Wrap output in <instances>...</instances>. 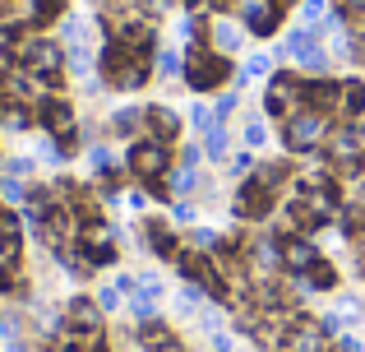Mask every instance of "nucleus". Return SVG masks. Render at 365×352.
Wrapping results in <instances>:
<instances>
[{
    "instance_id": "obj_1",
    "label": "nucleus",
    "mask_w": 365,
    "mask_h": 352,
    "mask_svg": "<svg viewBox=\"0 0 365 352\" xmlns=\"http://www.w3.org/2000/svg\"><path fill=\"white\" fill-rule=\"evenodd\" d=\"M9 61H14V70H28V74H37V79H42L51 93L65 84V51L51 42V37L24 33L14 46H9Z\"/></svg>"
},
{
    "instance_id": "obj_2",
    "label": "nucleus",
    "mask_w": 365,
    "mask_h": 352,
    "mask_svg": "<svg viewBox=\"0 0 365 352\" xmlns=\"http://www.w3.org/2000/svg\"><path fill=\"white\" fill-rule=\"evenodd\" d=\"M98 70H102V79H107L111 89L134 93V89H143V84H148V74H153V56H148V51H130V46H120L116 37H111V42L102 46Z\"/></svg>"
},
{
    "instance_id": "obj_3",
    "label": "nucleus",
    "mask_w": 365,
    "mask_h": 352,
    "mask_svg": "<svg viewBox=\"0 0 365 352\" xmlns=\"http://www.w3.org/2000/svg\"><path fill=\"white\" fill-rule=\"evenodd\" d=\"M125 172H130L139 186H148L153 195H167V172H171V144H158V139H134L130 154H125Z\"/></svg>"
},
{
    "instance_id": "obj_4",
    "label": "nucleus",
    "mask_w": 365,
    "mask_h": 352,
    "mask_svg": "<svg viewBox=\"0 0 365 352\" xmlns=\"http://www.w3.org/2000/svg\"><path fill=\"white\" fill-rule=\"evenodd\" d=\"M227 74H232V61H227L222 51H213L208 42H190L185 51V84L195 93H213L227 84Z\"/></svg>"
},
{
    "instance_id": "obj_5",
    "label": "nucleus",
    "mask_w": 365,
    "mask_h": 352,
    "mask_svg": "<svg viewBox=\"0 0 365 352\" xmlns=\"http://www.w3.org/2000/svg\"><path fill=\"white\" fill-rule=\"evenodd\" d=\"M329 121L333 116H319V111H310V107L292 111V116L282 121V144L292 149V154H319L324 139H329V130H333Z\"/></svg>"
},
{
    "instance_id": "obj_6",
    "label": "nucleus",
    "mask_w": 365,
    "mask_h": 352,
    "mask_svg": "<svg viewBox=\"0 0 365 352\" xmlns=\"http://www.w3.org/2000/svg\"><path fill=\"white\" fill-rule=\"evenodd\" d=\"M273 208H277V190L264 186L259 176H245L241 190H236V199H232V213L241 218V223H264Z\"/></svg>"
},
{
    "instance_id": "obj_7",
    "label": "nucleus",
    "mask_w": 365,
    "mask_h": 352,
    "mask_svg": "<svg viewBox=\"0 0 365 352\" xmlns=\"http://www.w3.org/2000/svg\"><path fill=\"white\" fill-rule=\"evenodd\" d=\"M301 89H305V79H301V74H292V70L268 74L264 111H268V116H277V121H287L292 111H301Z\"/></svg>"
},
{
    "instance_id": "obj_8",
    "label": "nucleus",
    "mask_w": 365,
    "mask_h": 352,
    "mask_svg": "<svg viewBox=\"0 0 365 352\" xmlns=\"http://www.w3.org/2000/svg\"><path fill=\"white\" fill-rule=\"evenodd\" d=\"M116 227L107 223V218H98V223H83L79 227V251L83 260L93 264V269H107V264H116Z\"/></svg>"
},
{
    "instance_id": "obj_9",
    "label": "nucleus",
    "mask_w": 365,
    "mask_h": 352,
    "mask_svg": "<svg viewBox=\"0 0 365 352\" xmlns=\"http://www.w3.org/2000/svg\"><path fill=\"white\" fill-rule=\"evenodd\" d=\"M287 56H292L301 70H310V74L329 70V51L319 46V33H314V28H296V33L287 37Z\"/></svg>"
},
{
    "instance_id": "obj_10",
    "label": "nucleus",
    "mask_w": 365,
    "mask_h": 352,
    "mask_svg": "<svg viewBox=\"0 0 365 352\" xmlns=\"http://www.w3.org/2000/svg\"><path fill=\"white\" fill-rule=\"evenodd\" d=\"M277 352H333V338L324 334L319 320H296L292 329L282 334V343H277Z\"/></svg>"
},
{
    "instance_id": "obj_11",
    "label": "nucleus",
    "mask_w": 365,
    "mask_h": 352,
    "mask_svg": "<svg viewBox=\"0 0 365 352\" xmlns=\"http://www.w3.org/2000/svg\"><path fill=\"white\" fill-rule=\"evenodd\" d=\"M338 102H342V84H338V79H324V74L305 79V89H301V107L319 111V116H338Z\"/></svg>"
},
{
    "instance_id": "obj_12",
    "label": "nucleus",
    "mask_w": 365,
    "mask_h": 352,
    "mask_svg": "<svg viewBox=\"0 0 365 352\" xmlns=\"http://www.w3.org/2000/svg\"><path fill=\"white\" fill-rule=\"evenodd\" d=\"M277 24H282V5L277 0H245L241 5V28L255 37H273Z\"/></svg>"
},
{
    "instance_id": "obj_13",
    "label": "nucleus",
    "mask_w": 365,
    "mask_h": 352,
    "mask_svg": "<svg viewBox=\"0 0 365 352\" xmlns=\"http://www.w3.org/2000/svg\"><path fill=\"white\" fill-rule=\"evenodd\" d=\"M319 260H324V255H319V246H314L310 236H282V269L287 273L301 278V273H310Z\"/></svg>"
},
{
    "instance_id": "obj_14",
    "label": "nucleus",
    "mask_w": 365,
    "mask_h": 352,
    "mask_svg": "<svg viewBox=\"0 0 365 352\" xmlns=\"http://www.w3.org/2000/svg\"><path fill=\"white\" fill-rule=\"evenodd\" d=\"M143 135L158 139V144H176L180 139V116L171 107H162V102H153V107H143Z\"/></svg>"
},
{
    "instance_id": "obj_15",
    "label": "nucleus",
    "mask_w": 365,
    "mask_h": 352,
    "mask_svg": "<svg viewBox=\"0 0 365 352\" xmlns=\"http://www.w3.org/2000/svg\"><path fill=\"white\" fill-rule=\"evenodd\" d=\"M19 251H24V218L0 199V260L19 264Z\"/></svg>"
},
{
    "instance_id": "obj_16",
    "label": "nucleus",
    "mask_w": 365,
    "mask_h": 352,
    "mask_svg": "<svg viewBox=\"0 0 365 352\" xmlns=\"http://www.w3.org/2000/svg\"><path fill=\"white\" fill-rule=\"evenodd\" d=\"M143 246H148L158 260H176L180 255L176 232H171V223H162V218H148V223H143Z\"/></svg>"
},
{
    "instance_id": "obj_17",
    "label": "nucleus",
    "mask_w": 365,
    "mask_h": 352,
    "mask_svg": "<svg viewBox=\"0 0 365 352\" xmlns=\"http://www.w3.org/2000/svg\"><path fill=\"white\" fill-rule=\"evenodd\" d=\"M158 301H162V283L153 278V273H143L139 288L130 292V311H134L139 320H158Z\"/></svg>"
},
{
    "instance_id": "obj_18",
    "label": "nucleus",
    "mask_w": 365,
    "mask_h": 352,
    "mask_svg": "<svg viewBox=\"0 0 365 352\" xmlns=\"http://www.w3.org/2000/svg\"><path fill=\"white\" fill-rule=\"evenodd\" d=\"M102 316H107V311H102L93 297H70V306H65V320H70L74 329H107Z\"/></svg>"
},
{
    "instance_id": "obj_19",
    "label": "nucleus",
    "mask_w": 365,
    "mask_h": 352,
    "mask_svg": "<svg viewBox=\"0 0 365 352\" xmlns=\"http://www.w3.org/2000/svg\"><path fill=\"white\" fill-rule=\"evenodd\" d=\"M241 33H245V28L232 24V19H213V24H208V46L222 51V56H232L236 46H241Z\"/></svg>"
},
{
    "instance_id": "obj_20",
    "label": "nucleus",
    "mask_w": 365,
    "mask_h": 352,
    "mask_svg": "<svg viewBox=\"0 0 365 352\" xmlns=\"http://www.w3.org/2000/svg\"><path fill=\"white\" fill-rule=\"evenodd\" d=\"M255 176L264 181V186H273L277 195H282L287 186H296V172H292V163H287V158H268L264 167H255Z\"/></svg>"
},
{
    "instance_id": "obj_21",
    "label": "nucleus",
    "mask_w": 365,
    "mask_h": 352,
    "mask_svg": "<svg viewBox=\"0 0 365 352\" xmlns=\"http://www.w3.org/2000/svg\"><path fill=\"white\" fill-rule=\"evenodd\" d=\"M338 116H342V121H356V116H365V84H361V79H342V102H338Z\"/></svg>"
},
{
    "instance_id": "obj_22",
    "label": "nucleus",
    "mask_w": 365,
    "mask_h": 352,
    "mask_svg": "<svg viewBox=\"0 0 365 352\" xmlns=\"http://www.w3.org/2000/svg\"><path fill=\"white\" fill-rule=\"evenodd\" d=\"M143 130V107H120L116 116H111V135H120V139H134Z\"/></svg>"
},
{
    "instance_id": "obj_23",
    "label": "nucleus",
    "mask_w": 365,
    "mask_h": 352,
    "mask_svg": "<svg viewBox=\"0 0 365 352\" xmlns=\"http://www.w3.org/2000/svg\"><path fill=\"white\" fill-rule=\"evenodd\" d=\"M28 292V278L19 264H0V297H24Z\"/></svg>"
},
{
    "instance_id": "obj_24",
    "label": "nucleus",
    "mask_w": 365,
    "mask_h": 352,
    "mask_svg": "<svg viewBox=\"0 0 365 352\" xmlns=\"http://www.w3.org/2000/svg\"><path fill=\"white\" fill-rule=\"evenodd\" d=\"M195 186H199V172H195V167L180 163V167H171V172H167V190H171V195H190Z\"/></svg>"
},
{
    "instance_id": "obj_25",
    "label": "nucleus",
    "mask_w": 365,
    "mask_h": 352,
    "mask_svg": "<svg viewBox=\"0 0 365 352\" xmlns=\"http://www.w3.org/2000/svg\"><path fill=\"white\" fill-rule=\"evenodd\" d=\"M65 14V0H33V14H28V24H56V19Z\"/></svg>"
},
{
    "instance_id": "obj_26",
    "label": "nucleus",
    "mask_w": 365,
    "mask_h": 352,
    "mask_svg": "<svg viewBox=\"0 0 365 352\" xmlns=\"http://www.w3.org/2000/svg\"><path fill=\"white\" fill-rule=\"evenodd\" d=\"M227 149H232L227 130H222V126H213V130H208V139H204V154L213 158V163H227Z\"/></svg>"
},
{
    "instance_id": "obj_27",
    "label": "nucleus",
    "mask_w": 365,
    "mask_h": 352,
    "mask_svg": "<svg viewBox=\"0 0 365 352\" xmlns=\"http://www.w3.org/2000/svg\"><path fill=\"white\" fill-rule=\"evenodd\" d=\"M301 19H305V28L319 33L324 19H329V0H301Z\"/></svg>"
},
{
    "instance_id": "obj_28",
    "label": "nucleus",
    "mask_w": 365,
    "mask_h": 352,
    "mask_svg": "<svg viewBox=\"0 0 365 352\" xmlns=\"http://www.w3.org/2000/svg\"><path fill=\"white\" fill-rule=\"evenodd\" d=\"M268 70H273V56H268V51H255V56H250V61L241 65V74H236V79H259V74H268Z\"/></svg>"
},
{
    "instance_id": "obj_29",
    "label": "nucleus",
    "mask_w": 365,
    "mask_h": 352,
    "mask_svg": "<svg viewBox=\"0 0 365 352\" xmlns=\"http://www.w3.org/2000/svg\"><path fill=\"white\" fill-rule=\"evenodd\" d=\"M204 297H208L204 288H195V283H185V288H180V297H176V306L185 311V316H195V311H204Z\"/></svg>"
},
{
    "instance_id": "obj_30",
    "label": "nucleus",
    "mask_w": 365,
    "mask_h": 352,
    "mask_svg": "<svg viewBox=\"0 0 365 352\" xmlns=\"http://www.w3.org/2000/svg\"><path fill=\"white\" fill-rule=\"evenodd\" d=\"M162 338H171V329L162 325V320H143V329H139V343H143V348H158Z\"/></svg>"
},
{
    "instance_id": "obj_31",
    "label": "nucleus",
    "mask_w": 365,
    "mask_h": 352,
    "mask_svg": "<svg viewBox=\"0 0 365 352\" xmlns=\"http://www.w3.org/2000/svg\"><path fill=\"white\" fill-rule=\"evenodd\" d=\"M0 199H5V204H24V199H28V186L19 176H5V181H0Z\"/></svg>"
},
{
    "instance_id": "obj_32",
    "label": "nucleus",
    "mask_w": 365,
    "mask_h": 352,
    "mask_svg": "<svg viewBox=\"0 0 365 352\" xmlns=\"http://www.w3.org/2000/svg\"><path fill=\"white\" fill-rule=\"evenodd\" d=\"M158 70H162V79H176V74H185V61L176 51H158Z\"/></svg>"
},
{
    "instance_id": "obj_33",
    "label": "nucleus",
    "mask_w": 365,
    "mask_h": 352,
    "mask_svg": "<svg viewBox=\"0 0 365 352\" xmlns=\"http://www.w3.org/2000/svg\"><path fill=\"white\" fill-rule=\"evenodd\" d=\"M333 320H338V325H351V320H361V301H356V297H342L338 311H333Z\"/></svg>"
},
{
    "instance_id": "obj_34",
    "label": "nucleus",
    "mask_w": 365,
    "mask_h": 352,
    "mask_svg": "<svg viewBox=\"0 0 365 352\" xmlns=\"http://www.w3.org/2000/svg\"><path fill=\"white\" fill-rule=\"evenodd\" d=\"M268 144V126H264V121H250V126H245V149H264Z\"/></svg>"
},
{
    "instance_id": "obj_35",
    "label": "nucleus",
    "mask_w": 365,
    "mask_h": 352,
    "mask_svg": "<svg viewBox=\"0 0 365 352\" xmlns=\"http://www.w3.org/2000/svg\"><path fill=\"white\" fill-rule=\"evenodd\" d=\"M190 241H195L199 251H217V246H222V236H217L213 227H195V232H190Z\"/></svg>"
},
{
    "instance_id": "obj_36",
    "label": "nucleus",
    "mask_w": 365,
    "mask_h": 352,
    "mask_svg": "<svg viewBox=\"0 0 365 352\" xmlns=\"http://www.w3.org/2000/svg\"><path fill=\"white\" fill-rule=\"evenodd\" d=\"M236 107H241V98H236V93H222V98L213 102V121H227Z\"/></svg>"
},
{
    "instance_id": "obj_37",
    "label": "nucleus",
    "mask_w": 365,
    "mask_h": 352,
    "mask_svg": "<svg viewBox=\"0 0 365 352\" xmlns=\"http://www.w3.org/2000/svg\"><path fill=\"white\" fill-rule=\"evenodd\" d=\"M227 172H232V176H250V172H255V158H250V154H236L232 163H227Z\"/></svg>"
},
{
    "instance_id": "obj_38",
    "label": "nucleus",
    "mask_w": 365,
    "mask_h": 352,
    "mask_svg": "<svg viewBox=\"0 0 365 352\" xmlns=\"http://www.w3.org/2000/svg\"><path fill=\"white\" fill-rule=\"evenodd\" d=\"M338 14H342V19H356V24H361V19H365V0H338Z\"/></svg>"
},
{
    "instance_id": "obj_39",
    "label": "nucleus",
    "mask_w": 365,
    "mask_h": 352,
    "mask_svg": "<svg viewBox=\"0 0 365 352\" xmlns=\"http://www.w3.org/2000/svg\"><path fill=\"white\" fill-rule=\"evenodd\" d=\"M190 126L195 130H213V107H195L190 111Z\"/></svg>"
},
{
    "instance_id": "obj_40",
    "label": "nucleus",
    "mask_w": 365,
    "mask_h": 352,
    "mask_svg": "<svg viewBox=\"0 0 365 352\" xmlns=\"http://www.w3.org/2000/svg\"><path fill=\"white\" fill-rule=\"evenodd\" d=\"M98 306H102V311H116V306H120V292H116V283L98 292Z\"/></svg>"
},
{
    "instance_id": "obj_41",
    "label": "nucleus",
    "mask_w": 365,
    "mask_h": 352,
    "mask_svg": "<svg viewBox=\"0 0 365 352\" xmlns=\"http://www.w3.org/2000/svg\"><path fill=\"white\" fill-rule=\"evenodd\" d=\"M148 352H190V348H185V338H180V334H171V338H162V343L148 348Z\"/></svg>"
},
{
    "instance_id": "obj_42",
    "label": "nucleus",
    "mask_w": 365,
    "mask_h": 352,
    "mask_svg": "<svg viewBox=\"0 0 365 352\" xmlns=\"http://www.w3.org/2000/svg\"><path fill=\"white\" fill-rule=\"evenodd\" d=\"M171 218H176L180 227H185V223H195V204H176V208H171Z\"/></svg>"
},
{
    "instance_id": "obj_43",
    "label": "nucleus",
    "mask_w": 365,
    "mask_h": 352,
    "mask_svg": "<svg viewBox=\"0 0 365 352\" xmlns=\"http://www.w3.org/2000/svg\"><path fill=\"white\" fill-rule=\"evenodd\" d=\"M199 158H204V149H199V144H185V149H180V163H185V167H195Z\"/></svg>"
},
{
    "instance_id": "obj_44",
    "label": "nucleus",
    "mask_w": 365,
    "mask_h": 352,
    "mask_svg": "<svg viewBox=\"0 0 365 352\" xmlns=\"http://www.w3.org/2000/svg\"><path fill=\"white\" fill-rule=\"evenodd\" d=\"M9 176H28V172H33V163H28V158H9Z\"/></svg>"
},
{
    "instance_id": "obj_45",
    "label": "nucleus",
    "mask_w": 365,
    "mask_h": 352,
    "mask_svg": "<svg viewBox=\"0 0 365 352\" xmlns=\"http://www.w3.org/2000/svg\"><path fill=\"white\" fill-rule=\"evenodd\" d=\"M213 352H232V334H222V329H217V334H213Z\"/></svg>"
},
{
    "instance_id": "obj_46",
    "label": "nucleus",
    "mask_w": 365,
    "mask_h": 352,
    "mask_svg": "<svg viewBox=\"0 0 365 352\" xmlns=\"http://www.w3.org/2000/svg\"><path fill=\"white\" fill-rule=\"evenodd\" d=\"M5 352H28V343H24V338H9V343H5Z\"/></svg>"
},
{
    "instance_id": "obj_47",
    "label": "nucleus",
    "mask_w": 365,
    "mask_h": 352,
    "mask_svg": "<svg viewBox=\"0 0 365 352\" xmlns=\"http://www.w3.org/2000/svg\"><path fill=\"white\" fill-rule=\"evenodd\" d=\"M208 5H213V9H227V5H232V0H208Z\"/></svg>"
},
{
    "instance_id": "obj_48",
    "label": "nucleus",
    "mask_w": 365,
    "mask_h": 352,
    "mask_svg": "<svg viewBox=\"0 0 365 352\" xmlns=\"http://www.w3.org/2000/svg\"><path fill=\"white\" fill-rule=\"evenodd\" d=\"M125 352H148V348H143V343H139V348H134V343H125Z\"/></svg>"
},
{
    "instance_id": "obj_49",
    "label": "nucleus",
    "mask_w": 365,
    "mask_h": 352,
    "mask_svg": "<svg viewBox=\"0 0 365 352\" xmlns=\"http://www.w3.org/2000/svg\"><path fill=\"white\" fill-rule=\"evenodd\" d=\"M356 269H361V278H365V251H361V260H356Z\"/></svg>"
}]
</instances>
